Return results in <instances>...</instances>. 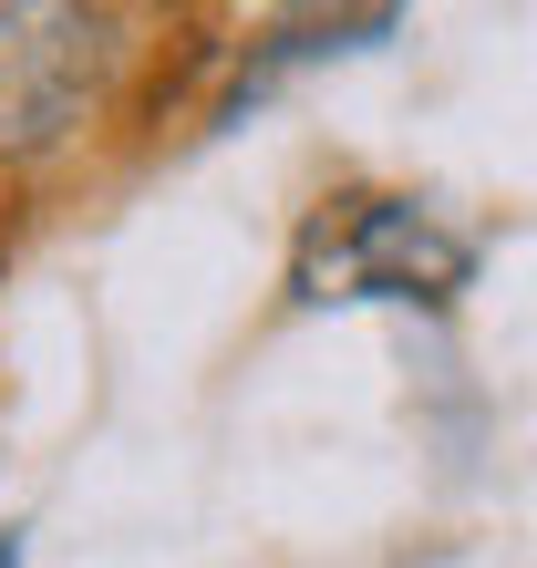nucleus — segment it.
<instances>
[{
	"label": "nucleus",
	"instance_id": "2",
	"mask_svg": "<svg viewBox=\"0 0 537 568\" xmlns=\"http://www.w3.org/2000/svg\"><path fill=\"white\" fill-rule=\"evenodd\" d=\"M0 568H21V548H11V538H0Z\"/></svg>",
	"mask_w": 537,
	"mask_h": 568
},
{
	"label": "nucleus",
	"instance_id": "1",
	"mask_svg": "<svg viewBox=\"0 0 537 568\" xmlns=\"http://www.w3.org/2000/svg\"><path fill=\"white\" fill-rule=\"evenodd\" d=\"M476 280V248L434 227L414 196H352L300 248V300H455Z\"/></svg>",
	"mask_w": 537,
	"mask_h": 568
}]
</instances>
